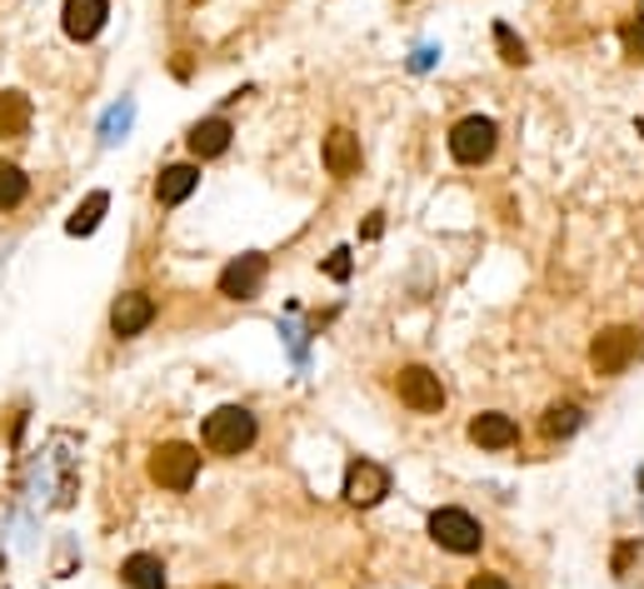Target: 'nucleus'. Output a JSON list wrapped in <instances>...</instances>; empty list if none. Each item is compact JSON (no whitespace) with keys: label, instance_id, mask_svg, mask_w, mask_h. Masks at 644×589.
<instances>
[{"label":"nucleus","instance_id":"nucleus-10","mask_svg":"<svg viewBox=\"0 0 644 589\" xmlns=\"http://www.w3.org/2000/svg\"><path fill=\"white\" fill-rule=\"evenodd\" d=\"M325 170H330L335 180L360 176V135H355V130L335 125V130L325 135Z\"/></svg>","mask_w":644,"mask_h":589},{"label":"nucleus","instance_id":"nucleus-25","mask_svg":"<svg viewBox=\"0 0 644 589\" xmlns=\"http://www.w3.org/2000/svg\"><path fill=\"white\" fill-rule=\"evenodd\" d=\"M205 589H235V585H205Z\"/></svg>","mask_w":644,"mask_h":589},{"label":"nucleus","instance_id":"nucleus-1","mask_svg":"<svg viewBox=\"0 0 644 589\" xmlns=\"http://www.w3.org/2000/svg\"><path fill=\"white\" fill-rule=\"evenodd\" d=\"M200 440H205L211 455H246V449L255 445V414H250L246 405H220L215 414H205Z\"/></svg>","mask_w":644,"mask_h":589},{"label":"nucleus","instance_id":"nucleus-24","mask_svg":"<svg viewBox=\"0 0 644 589\" xmlns=\"http://www.w3.org/2000/svg\"><path fill=\"white\" fill-rule=\"evenodd\" d=\"M380 230H385V220H380V215H370V220H365V240H375Z\"/></svg>","mask_w":644,"mask_h":589},{"label":"nucleus","instance_id":"nucleus-2","mask_svg":"<svg viewBox=\"0 0 644 589\" xmlns=\"http://www.w3.org/2000/svg\"><path fill=\"white\" fill-rule=\"evenodd\" d=\"M634 354H640V330L634 325H609L589 345V365H595V375H624L634 365Z\"/></svg>","mask_w":644,"mask_h":589},{"label":"nucleus","instance_id":"nucleus-4","mask_svg":"<svg viewBox=\"0 0 644 589\" xmlns=\"http://www.w3.org/2000/svg\"><path fill=\"white\" fill-rule=\"evenodd\" d=\"M200 474V449L180 445V440H170V445H155L151 455V480L160 484V490H190Z\"/></svg>","mask_w":644,"mask_h":589},{"label":"nucleus","instance_id":"nucleus-14","mask_svg":"<svg viewBox=\"0 0 644 589\" xmlns=\"http://www.w3.org/2000/svg\"><path fill=\"white\" fill-rule=\"evenodd\" d=\"M31 95L21 91H0V141H21L25 130H31Z\"/></svg>","mask_w":644,"mask_h":589},{"label":"nucleus","instance_id":"nucleus-15","mask_svg":"<svg viewBox=\"0 0 644 589\" xmlns=\"http://www.w3.org/2000/svg\"><path fill=\"white\" fill-rule=\"evenodd\" d=\"M195 185H200V170L195 166H165L160 180H155V201H160V205H180Z\"/></svg>","mask_w":644,"mask_h":589},{"label":"nucleus","instance_id":"nucleus-11","mask_svg":"<svg viewBox=\"0 0 644 589\" xmlns=\"http://www.w3.org/2000/svg\"><path fill=\"white\" fill-rule=\"evenodd\" d=\"M469 440L480 449H510V445H520V424L500 410H485L469 420Z\"/></svg>","mask_w":644,"mask_h":589},{"label":"nucleus","instance_id":"nucleus-19","mask_svg":"<svg viewBox=\"0 0 644 589\" xmlns=\"http://www.w3.org/2000/svg\"><path fill=\"white\" fill-rule=\"evenodd\" d=\"M106 205H110V195H106V190H95V195H85V205L71 215V225H65V230H71V236H91L95 225H100V215H106Z\"/></svg>","mask_w":644,"mask_h":589},{"label":"nucleus","instance_id":"nucleus-18","mask_svg":"<svg viewBox=\"0 0 644 589\" xmlns=\"http://www.w3.org/2000/svg\"><path fill=\"white\" fill-rule=\"evenodd\" d=\"M25 190H31L25 170L11 166V160H0V211H15V205L25 201Z\"/></svg>","mask_w":644,"mask_h":589},{"label":"nucleus","instance_id":"nucleus-3","mask_svg":"<svg viewBox=\"0 0 644 589\" xmlns=\"http://www.w3.org/2000/svg\"><path fill=\"white\" fill-rule=\"evenodd\" d=\"M430 540L450 554H475L485 544V530H480V519L475 515L450 505V509H434L430 515Z\"/></svg>","mask_w":644,"mask_h":589},{"label":"nucleus","instance_id":"nucleus-12","mask_svg":"<svg viewBox=\"0 0 644 589\" xmlns=\"http://www.w3.org/2000/svg\"><path fill=\"white\" fill-rule=\"evenodd\" d=\"M106 15H110L106 0H65L60 25H65V36L71 40H95L100 36V25H106Z\"/></svg>","mask_w":644,"mask_h":589},{"label":"nucleus","instance_id":"nucleus-16","mask_svg":"<svg viewBox=\"0 0 644 589\" xmlns=\"http://www.w3.org/2000/svg\"><path fill=\"white\" fill-rule=\"evenodd\" d=\"M120 579L130 589H165V565L155 554H130L126 565H120Z\"/></svg>","mask_w":644,"mask_h":589},{"label":"nucleus","instance_id":"nucleus-17","mask_svg":"<svg viewBox=\"0 0 644 589\" xmlns=\"http://www.w3.org/2000/svg\"><path fill=\"white\" fill-rule=\"evenodd\" d=\"M580 424H585V410H580L574 400L550 405V410H545V435H550V440H570Z\"/></svg>","mask_w":644,"mask_h":589},{"label":"nucleus","instance_id":"nucleus-7","mask_svg":"<svg viewBox=\"0 0 644 589\" xmlns=\"http://www.w3.org/2000/svg\"><path fill=\"white\" fill-rule=\"evenodd\" d=\"M390 495V470L375 460H355L350 470H345V500H350L355 509H370L380 505V500Z\"/></svg>","mask_w":644,"mask_h":589},{"label":"nucleus","instance_id":"nucleus-13","mask_svg":"<svg viewBox=\"0 0 644 589\" xmlns=\"http://www.w3.org/2000/svg\"><path fill=\"white\" fill-rule=\"evenodd\" d=\"M186 145H190V155H195V160H215V155H225V151H230V120L211 116V120H200V125H190Z\"/></svg>","mask_w":644,"mask_h":589},{"label":"nucleus","instance_id":"nucleus-8","mask_svg":"<svg viewBox=\"0 0 644 589\" xmlns=\"http://www.w3.org/2000/svg\"><path fill=\"white\" fill-rule=\"evenodd\" d=\"M265 285V255H240L220 271V294L225 300H255Z\"/></svg>","mask_w":644,"mask_h":589},{"label":"nucleus","instance_id":"nucleus-23","mask_svg":"<svg viewBox=\"0 0 644 589\" xmlns=\"http://www.w3.org/2000/svg\"><path fill=\"white\" fill-rule=\"evenodd\" d=\"M469 589H515V585H510L504 575H475L469 579Z\"/></svg>","mask_w":644,"mask_h":589},{"label":"nucleus","instance_id":"nucleus-5","mask_svg":"<svg viewBox=\"0 0 644 589\" xmlns=\"http://www.w3.org/2000/svg\"><path fill=\"white\" fill-rule=\"evenodd\" d=\"M494 145H500V130H494V120H485V116H469L450 130V155H455L460 166H485V160L494 155Z\"/></svg>","mask_w":644,"mask_h":589},{"label":"nucleus","instance_id":"nucleus-22","mask_svg":"<svg viewBox=\"0 0 644 589\" xmlns=\"http://www.w3.org/2000/svg\"><path fill=\"white\" fill-rule=\"evenodd\" d=\"M325 275L330 280H350V250H335V255L325 260Z\"/></svg>","mask_w":644,"mask_h":589},{"label":"nucleus","instance_id":"nucleus-20","mask_svg":"<svg viewBox=\"0 0 644 589\" xmlns=\"http://www.w3.org/2000/svg\"><path fill=\"white\" fill-rule=\"evenodd\" d=\"M620 46L630 60H644V15H630V21L620 25Z\"/></svg>","mask_w":644,"mask_h":589},{"label":"nucleus","instance_id":"nucleus-26","mask_svg":"<svg viewBox=\"0 0 644 589\" xmlns=\"http://www.w3.org/2000/svg\"><path fill=\"white\" fill-rule=\"evenodd\" d=\"M640 490H644V474H640Z\"/></svg>","mask_w":644,"mask_h":589},{"label":"nucleus","instance_id":"nucleus-9","mask_svg":"<svg viewBox=\"0 0 644 589\" xmlns=\"http://www.w3.org/2000/svg\"><path fill=\"white\" fill-rule=\"evenodd\" d=\"M155 320V300L145 290H126L116 300V305H110V330L120 335V340H130V335H141L145 325H151Z\"/></svg>","mask_w":644,"mask_h":589},{"label":"nucleus","instance_id":"nucleus-21","mask_svg":"<svg viewBox=\"0 0 644 589\" xmlns=\"http://www.w3.org/2000/svg\"><path fill=\"white\" fill-rule=\"evenodd\" d=\"M494 46H500V56L510 60V65H525V40H515L510 25H494Z\"/></svg>","mask_w":644,"mask_h":589},{"label":"nucleus","instance_id":"nucleus-6","mask_svg":"<svg viewBox=\"0 0 644 589\" xmlns=\"http://www.w3.org/2000/svg\"><path fill=\"white\" fill-rule=\"evenodd\" d=\"M395 389H399V400L410 405L415 414H440L445 410V385H440V375L425 365H405L395 375Z\"/></svg>","mask_w":644,"mask_h":589}]
</instances>
